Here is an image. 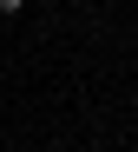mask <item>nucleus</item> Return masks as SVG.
<instances>
[{
    "label": "nucleus",
    "instance_id": "obj_1",
    "mask_svg": "<svg viewBox=\"0 0 138 152\" xmlns=\"http://www.w3.org/2000/svg\"><path fill=\"white\" fill-rule=\"evenodd\" d=\"M20 7H26V0H0V13H20Z\"/></svg>",
    "mask_w": 138,
    "mask_h": 152
}]
</instances>
